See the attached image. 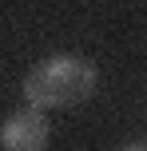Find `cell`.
<instances>
[{
  "instance_id": "cell-3",
  "label": "cell",
  "mask_w": 147,
  "mask_h": 151,
  "mask_svg": "<svg viewBox=\"0 0 147 151\" xmlns=\"http://www.w3.org/2000/svg\"><path fill=\"white\" fill-rule=\"evenodd\" d=\"M123 151H147V147H143V143H127Z\"/></svg>"
},
{
  "instance_id": "cell-2",
  "label": "cell",
  "mask_w": 147,
  "mask_h": 151,
  "mask_svg": "<svg viewBox=\"0 0 147 151\" xmlns=\"http://www.w3.org/2000/svg\"><path fill=\"white\" fill-rule=\"evenodd\" d=\"M52 139L48 115L40 107H20L0 123V147L4 151H44Z\"/></svg>"
},
{
  "instance_id": "cell-1",
  "label": "cell",
  "mask_w": 147,
  "mask_h": 151,
  "mask_svg": "<svg viewBox=\"0 0 147 151\" xmlns=\"http://www.w3.org/2000/svg\"><path fill=\"white\" fill-rule=\"evenodd\" d=\"M95 83H100V72H95L92 60H84V56H48L24 76L20 91H24L28 107L52 111V107L87 104L95 96Z\"/></svg>"
}]
</instances>
